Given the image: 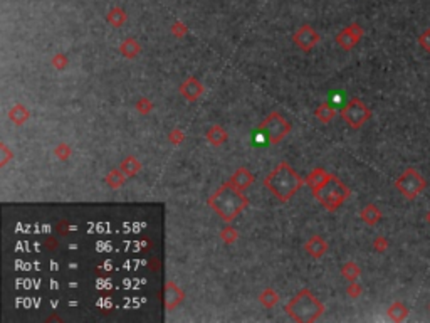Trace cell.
Returning <instances> with one entry per match:
<instances>
[{
	"label": "cell",
	"instance_id": "cell-29",
	"mask_svg": "<svg viewBox=\"0 0 430 323\" xmlns=\"http://www.w3.org/2000/svg\"><path fill=\"white\" fill-rule=\"evenodd\" d=\"M185 140V135L182 130H178V128H175V130L170 131V142L175 143V145H178V143H182Z\"/></svg>",
	"mask_w": 430,
	"mask_h": 323
},
{
	"label": "cell",
	"instance_id": "cell-18",
	"mask_svg": "<svg viewBox=\"0 0 430 323\" xmlns=\"http://www.w3.org/2000/svg\"><path fill=\"white\" fill-rule=\"evenodd\" d=\"M120 169L126 177H135L136 173L142 170V163H140L138 158H135V157H126L123 162H121Z\"/></svg>",
	"mask_w": 430,
	"mask_h": 323
},
{
	"label": "cell",
	"instance_id": "cell-5",
	"mask_svg": "<svg viewBox=\"0 0 430 323\" xmlns=\"http://www.w3.org/2000/svg\"><path fill=\"white\" fill-rule=\"evenodd\" d=\"M370 116H371V111L358 98L349 100L348 103L343 106V109H341V118L348 123V127L355 128V130L363 127V125L370 120Z\"/></svg>",
	"mask_w": 430,
	"mask_h": 323
},
{
	"label": "cell",
	"instance_id": "cell-10",
	"mask_svg": "<svg viewBox=\"0 0 430 323\" xmlns=\"http://www.w3.org/2000/svg\"><path fill=\"white\" fill-rule=\"evenodd\" d=\"M202 93H204V86H202V83L197 78H193V76L186 78L180 85V94L186 101H197L202 96Z\"/></svg>",
	"mask_w": 430,
	"mask_h": 323
},
{
	"label": "cell",
	"instance_id": "cell-28",
	"mask_svg": "<svg viewBox=\"0 0 430 323\" xmlns=\"http://www.w3.org/2000/svg\"><path fill=\"white\" fill-rule=\"evenodd\" d=\"M136 109H138L142 115H146V113H150L151 109H153V103H151L148 98H142V100L136 101Z\"/></svg>",
	"mask_w": 430,
	"mask_h": 323
},
{
	"label": "cell",
	"instance_id": "cell-4",
	"mask_svg": "<svg viewBox=\"0 0 430 323\" xmlns=\"http://www.w3.org/2000/svg\"><path fill=\"white\" fill-rule=\"evenodd\" d=\"M314 197L321 202V206L328 211H334L349 197V189L341 184L334 175H329L328 180L319 189L313 191Z\"/></svg>",
	"mask_w": 430,
	"mask_h": 323
},
{
	"label": "cell",
	"instance_id": "cell-14",
	"mask_svg": "<svg viewBox=\"0 0 430 323\" xmlns=\"http://www.w3.org/2000/svg\"><path fill=\"white\" fill-rule=\"evenodd\" d=\"M120 52L124 56V58H128V59L136 58V56L142 52V45H140L138 41H135V39H131V37H128V39H124L123 43H121Z\"/></svg>",
	"mask_w": 430,
	"mask_h": 323
},
{
	"label": "cell",
	"instance_id": "cell-32",
	"mask_svg": "<svg viewBox=\"0 0 430 323\" xmlns=\"http://www.w3.org/2000/svg\"><path fill=\"white\" fill-rule=\"evenodd\" d=\"M418 41H420V45H422V47L427 49V51H430V29L425 30V32L422 34L420 39H418Z\"/></svg>",
	"mask_w": 430,
	"mask_h": 323
},
{
	"label": "cell",
	"instance_id": "cell-22",
	"mask_svg": "<svg viewBox=\"0 0 430 323\" xmlns=\"http://www.w3.org/2000/svg\"><path fill=\"white\" fill-rule=\"evenodd\" d=\"M361 219L365 220L367 224H370V226H373V224H376L380 220V217H382V214H380V211L376 209L373 204H370V206H367L363 209V211L360 212Z\"/></svg>",
	"mask_w": 430,
	"mask_h": 323
},
{
	"label": "cell",
	"instance_id": "cell-21",
	"mask_svg": "<svg viewBox=\"0 0 430 323\" xmlns=\"http://www.w3.org/2000/svg\"><path fill=\"white\" fill-rule=\"evenodd\" d=\"M259 301H261L266 308H272V306H276L277 301H279V295H277L272 288H266V290L259 295Z\"/></svg>",
	"mask_w": 430,
	"mask_h": 323
},
{
	"label": "cell",
	"instance_id": "cell-20",
	"mask_svg": "<svg viewBox=\"0 0 430 323\" xmlns=\"http://www.w3.org/2000/svg\"><path fill=\"white\" fill-rule=\"evenodd\" d=\"M126 19H128V15L121 7H113V9L108 12V22L113 25V27H121V25L126 22Z\"/></svg>",
	"mask_w": 430,
	"mask_h": 323
},
{
	"label": "cell",
	"instance_id": "cell-13",
	"mask_svg": "<svg viewBox=\"0 0 430 323\" xmlns=\"http://www.w3.org/2000/svg\"><path fill=\"white\" fill-rule=\"evenodd\" d=\"M304 248H306V253H309L313 258H321L323 254L328 251V242L323 237H319V236H313V237L306 242Z\"/></svg>",
	"mask_w": 430,
	"mask_h": 323
},
{
	"label": "cell",
	"instance_id": "cell-8",
	"mask_svg": "<svg viewBox=\"0 0 430 323\" xmlns=\"http://www.w3.org/2000/svg\"><path fill=\"white\" fill-rule=\"evenodd\" d=\"M292 41H294V44L298 45L301 51L307 52V51H311V49L318 45L319 34L316 32L314 27H311V25H303V27H299L298 30H296Z\"/></svg>",
	"mask_w": 430,
	"mask_h": 323
},
{
	"label": "cell",
	"instance_id": "cell-25",
	"mask_svg": "<svg viewBox=\"0 0 430 323\" xmlns=\"http://www.w3.org/2000/svg\"><path fill=\"white\" fill-rule=\"evenodd\" d=\"M252 143L254 145H266V143H271V142H269L267 133L259 127L257 130H254V133H252Z\"/></svg>",
	"mask_w": 430,
	"mask_h": 323
},
{
	"label": "cell",
	"instance_id": "cell-26",
	"mask_svg": "<svg viewBox=\"0 0 430 323\" xmlns=\"http://www.w3.org/2000/svg\"><path fill=\"white\" fill-rule=\"evenodd\" d=\"M54 155L62 162L67 160V158L71 157V147L66 145V143H59V145L54 148Z\"/></svg>",
	"mask_w": 430,
	"mask_h": 323
},
{
	"label": "cell",
	"instance_id": "cell-30",
	"mask_svg": "<svg viewBox=\"0 0 430 323\" xmlns=\"http://www.w3.org/2000/svg\"><path fill=\"white\" fill-rule=\"evenodd\" d=\"M52 64H54V66L58 67V69L62 71L64 67L67 66V59L64 58L62 54H58V56H54V59H52Z\"/></svg>",
	"mask_w": 430,
	"mask_h": 323
},
{
	"label": "cell",
	"instance_id": "cell-23",
	"mask_svg": "<svg viewBox=\"0 0 430 323\" xmlns=\"http://www.w3.org/2000/svg\"><path fill=\"white\" fill-rule=\"evenodd\" d=\"M124 178H126V175L121 172V169H118V170H111V172L108 173V177H106V182H108L109 187L118 189V187H121V185L124 184Z\"/></svg>",
	"mask_w": 430,
	"mask_h": 323
},
{
	"label": "cell",
	"instance_id": "cell-31",
	"mask_svg": "<svg viewBox=\"0 0 430 323\" xmlns=\"http://www.w3.org/2000/svg\"><path fill=\"white\" fill-rule=\"evenodd\" d=\"M172 32L175 34V36L182 37V36H185V34H186V27L182 24V22H175V24L172 25Z\"/></svg>",
	"mask_w": 430,
	"mask_h": 323
},
{
	"label": "cell",
	"instance_id": "cell-1",
	"mask_svg": "<svg viewBox=\"0 0 430 323\" xmlns=\"http://www.w3.org/2000/svg\"><path fill=\"white\" fill-rule=\"evenodd\" d=\"M303 184H304L303 178L298 175L296 170L291 169V165H289L287 162H281L279 165L264 178V185L281 202H287V200L303 187Z\"/></svg>",
	"mask_w": 430,
	"mask_h": 323
},
{
	"label": "cell",
	"instance_id": "cell-33",
	"mask_svg": "<svg viewBox=\"0 0 430 323\" xmlns=\"http://www.w3.org/2000/svg\"><path fill=\"white\" fill-rule=\"evenodd\" d=\"M2 153H3V158H2V165H7V162H9V158L12 157V153L9 151V148H7L5 145L2 143Z\"/></svg>",
	"mask_w": 430,
	"mask_h": 323
},
{
	"label": "cell",
	"instance_id": "cell-24",
	"mask_svg": "<svg viewBox=\"0 0 430 323\" xmlns=\"http://www.w3.org/2000/svg\"><path fill=\"white\" fill-rule=\"evenodd\" d=\"M341 273H343V276L346 280L353 281V280H356L360 276V268L355 263H346L343 266V269H341Z\"/></svg>",
	"mask_w": 430,
	"mask_h": 323
},
{
	"label": "cell",
	"instance_id": "cell-16",
	"mask_svg": "<svg viewBox=\"0 0 430 323\" xmlns=\"http://www.w3.org/2000/svg\"><path fill=\"white\" fill-rule=\"evenodd\" d=\"M205 136H207V140L212 143V145L220 147L222 143L227 142V136H229V135H227V131L224 130L220 125H214V127L207 131V135H205Z\"/></svg>",
	"mask_w": 430,
	"mask_h": 323
},
{
	"label": "cell",
	"instance_id": "cell-6",
	"mask_svg": "<svg viewBox=\"0 0 430 323\" xmlns=\"http://www.w3.org/2000/svg\"><path fill=\"white\" fill-rule=\"evenodd\" d=\"M261 128L267 133L269 142H271L272 145H276V143H279L281 140L291 131V123H289L284 116H281L277 111H272L271 115L264 120Z\"/></svg>",
	"mask_w": 430,
	"mask_h": 323
},
{
	"label": "cell",
	"instance_id": "cell-9",
	"mask_svg": "<svg viewBox=\"0 0 430 323\" xmlns=\"http://www.w3.org/2000/svg\"><path fill=\"white\" fill-rule=\"evenodd\" d=\"M361 36H363V29H361V25L360 24H351V25H348V27L343 29L340 34H338L336 43H338L340 47H343L345 51H349V49H353L356 44H358Z\"/></svg>",
	"mask_w": 430,
	"mask_h": 323
},
{
	"label": "cell",
	"instance_id": "cell-2",
	"mask_svg": "<svg viewBox=\"0 0 430 323\" xmlns=\"http://www.w3.org/2000/svg\"><path fill=\"white\" fill-rule=\"evenodd\" d=\"M247 204H249L247 197L242 194V191L234 187L230 182L224 184L222 187H220L219 191H215L214 195L208 199V206L214 209L225 222H230V220L237 217L247 207Z\"/></svg>",
	"mask_w": 430,
	"mask_h": 323
},
{
	"label": "cell",
	"instance_id": "cell-19",
	"mask_svg": "<svg viewBox=\"0 0 430 323\" xmlns=\"http://www.w3.org/2000/svg\"><path fill=\"white\" fill-rule=\"evenodd\" d=\"M314 115L321 123H329V121L333 120V116L336 115V109H334V106L331 103H323L318 106Z\"/></svg>",
	"mask_w": 430,
	"mask_h": 323
},
{
	"label": "cell",
	"instance_id": "cell-7",
	"mask_svg": "<svg viewBox=\"0 0 430 323\" xmlns=\"http://www.w3.org/2000/svg\"><path fill=\"white\" fill-rule=\"evenodd\" d=\"M397 189L400 191L407 199H415V197L424 191L425 180L420 177V173L413 169H409L407 172H403L400 178L397 180Z\"/></svg>",
	"mask_w": 430,
	"mask_h": 323
},
{
	"label": "cell",
	"instance_id": "cell-11",
	"mask_svg": "<svg viewBox=\"0 0 430 323\" xmlns=\"http://www.w3.org/2000/svg\"><path fill=\"white\" fill-rule=\"evenodd\" d=\"M184 301V291L178 288V284L168 281L165 286V306L166 310H173L175 306H178Z\"/></svg>",
	"mask_w": 430,
	"mask_h": 323
},
{
	"label": "cell",
	"instance_id": "cell-12",
	"mask_svg": "<svg viewBox=\"0 0 430 323\" xmlns=\"http://www.w3.org/2000/svg\"><path fill=\"white\" fill-rule=\"evenodd\" d=\"M254 177L252 173L249 172V170L246 169V167H242V169H237L234 172V175L230 177V184L234 185V187H237L239 191H244V189L249 187L250 184H252Z\"/></svg>",
	"mask_w": 430,
	"mask_h": 323
},
{
	"label": "cell",
	"instance_id": "cell-3",
	"mask_svg": "<svg viewBox=\"0 0 430 323\" xmlns=\"http://www.w3.org/2000/svg\"><path fill=\"white\" fill-rule=\"evenodd\" d=\"M287 315L296 322H314L325 311V305L309 290H301L286 305Z\"/></svg>",
	"mask_w": 430,
	"mask_h": 323
},
{
	"label": "cell",
	"instance_id": "cell-15",
	"mask_svg": "<svg viewBox=\"0 0 430 323\" xmlns=\"http://www.w3.org/2000/svg\"><path fill=\"white\" fill-rule=\"evenodd\" d=\"M29 116H30L29 109L25 108L24 105H20V103L14 105L12 108H10V111H9V118L14 121L15 125H17V127H20V125H24L25 121L29 120Z\"/></svg>",
	"mask_w": 430,
	"mask_h": 323
},
{
	"label": "cell",
	"instance_id": "cell-27",
	"mask_svg": "<svg viewBox=\"0 0 430 323\" xmlns=\"http://www.w3.org/2000/svg\"><path fill=\"white\" fill-rule=\"evenodd\" d=\"M237 231L234 229V227H225V229L220 233V237H222V241L225 242V244H232V242H235V239H237Z\"/></svg>",
	"mask_w": 430,
	"mask_h": 323
},
{
	"label": "cell",
	"instance_id": "cell-17",
	"mask_svg": "<svg viewBox=\"0 0 430 323\" xmlns=\"http://www.w3.org/2000/svg\"><path fill=\"white\" fill-rule=\"evenodd\" d=\"M328 178H329V173H326L323 169H314L313 172L309 173V177L306 178V184L309 185L313 191H316V189L321 187Z\"/></svg>",
	"mask_w": 430,
	"mask_h": 323
}]
</instances>
